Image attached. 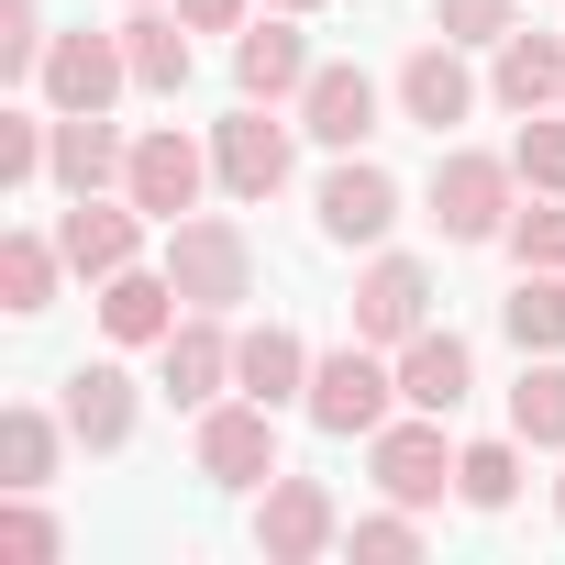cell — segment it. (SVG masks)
Returning <instances> with one entry per match:
<instances>
[{"instance_id":"6da1fadb","label":"cell","mask_w":565,"mask_h":565,"mask_svg":"<svg viewBox=\"0 0 565 565\" xmlns=\"http://www.w3.org/2000/svg\"><path fill=\"white\" fill-rule=\"evenodd\" d=\"M300 411H311L333 444H366L377 422H399V411H411V399H399V355H388V344H366V333H344V344L311 366V399H300Z\"/></svg>"},{"instance_id":"7a4b0ae2","label":"cell","mask_w":565,"mask_h":565,"mask_svg":"<svg viewBox=\"0 0 565 565\" xmlns=\"http://www.w3.org/2000/svg\"><path fill=\"white\" fill-rule=\"evenodd\" d=\"M167 277H178L189 311H244V300H255V244H244V222H222V211L167 222Z\"/></svg>"},{"instance_id":"3957f363","label":"cell","mask_w":565,"mask_h":565,"mask_svg":"<svg viewBox=\"0 0 565 565\" xmlns=\"http://www.w3.org/2000/svg\"><path fill=\"white\" fill-rule=\"evenodd\" d=\"M510 211H521V167L488 156V145H444V167H433V222H444V244H499Z\"/></svg>"},{"instance_id":"277c9868","label":"cell","mask_w":565,"mask_h":565,"mask_svg":"<svg viewBox=\"0 0 565 565\" xmlns=\"http://www.w3.org/2000/svg\"><path fill=\"white\" fill-rule=\"evenodd\" d=\"M222 167H211V145L200 134H178V122H156V134H134V167H122V200L167 233V222H189L200 211V189H211Z\"/></svg>"},{"instance_id":"5b68a950","label":"cell","mask_w":565,"mask_h":565,"mask_svg":"<svg viewBox=\"0 0 565 565\" xmlns=\"http://www.w3.org/2000/svg\"><path fill=\"white\" fill-rule=\"evenodd\" d=\"M333 543H344V510H333L322 477H289V466H277V477L255 488V554H266V565H322Z\"/></svg>"},{"instance_id":"8992f818","label":"cell","mask_w":565,"mask_h":565,"mask_svg":"<svg viewBox=\"0 0 565 565\" xmlns=\"http://www.w3.org/2000/svg\"><path fill=\"white\" fill-rule=\"evenodd\" d=\"M211 167L233 200H277L300 167V122H277V100H244L233 122H211Z\"/></svg>"},{"instance_id":"52a82bcc","label":"cell","mask_w":565,"mask_h":565,"mask_svg":"<svg viewBox=\"0 0 565 565\" xmlns=\"http://www.w3.org/2000/svg\"><path fill=\"white\" fill-rule=\"evenodd\" d=\"M189 466L211 488H266L277 477V411L266 399H211L200 433H189Z\"/></svg>"},{"instance_id":"ba28073f","label":"cell","mask_w":565,"mask_h":565,"mask_svg":"<svg viewBox=\"0 0 565 565\" xmlns=\"http://www.w3.org/2000/svg\"><path fill=\"white\" fill-rule=\"evenodd\" d=\"M455 455H466V444H444V411H411V422H377V433H366L377 499H411V510H433V499L455 488Z\"/></svg>"},{"instance_id":"9c48e42d","label":"cell","mask_w":565,"mask_h":565,"mask_svg":"<svg viewBox=\"0 0 565 565\" xmlns=\"http://www.w3.org/2000/svg\"><path fill=\"white\" fill-rule=\"evenodd\" d=\"M34 89H45V111H111L134 89V56H122V34H56Z\"/></svg>"},{"instance_id":"30bf717a","label":"cell","mask_w":565,"mask_h":565,"mask_svg":"<svg viewBox=\"0 0 565 565\" xmlns=\"http://www.w3.org/2000/svg\"><path fill=\"white\" fill-rule=\"evenodd\" d=\"M56 244H67V277H89V289H100V277H122V266H145V211L134 200H67L56 211Z\"/></svg>"},{"instance_id":"8fae6325","label":"cell","mask_w":565,"mask_h":565,"mask_svg":"<svg viewBox=\"0 0 565 565\" xmlns=\"http://www.w3.org/2000/svg\"><path fill=\"white\" fill-rule=\"evenodd\" d=\"M399 111H411L422 134H455V122L477 111V67H466L455 34H422V45L399 56Z\"/></svg>"},{"instance_id":"7c38bea8","label":"cell","mask_w":565,"mask_h":565,"mask_svg":"<svg viewBox=\"0 0 565 565\" xmlns=\"http://www.w3.org/2000/svg\"><path fill=\"white\" fill-rule=\"evenodd\" d=\"M156 388H167L178 411H211V399L233 388V333H222V311H178V333L156 344Z\"/></svg>"},{"instance_id":"4fadbf2b","label":"cell","mask_w":565,"mask_h":565,"mask_svg":"<svg viewBox=\"0 0 565 565\" xmlns=\"http://www.w3.org/2000/svg\"><path fill=\"white\" fill-rule=\"evenodd\" d=\"M311 34H300V12H266V23H244L233 34V89L244 100H300L311 89Z\"/></svg>"},{"instance_id":"5bb4252c","label":"cell","mask_w":565,"mask_h":565,"mask_svg":"<svg viewBox=\"0 0 565 565\" xmlns=\"http://www.w3.org/2000/svg\"><path fill=\"white\" fill-rule=\"evenodd\" d=\"M422 322H433V266H422V255H377V266L355 277V333L399 355Z\"/></svg>"},{"instance_id":"9a60e30c","label":"cell","mask_w":565,"mask_h":565,"mask_svg":"<svg viewBox=\"0 0 565 565\" xmlns=\"http://www.w3.org/2000/svg\"><path fill=\"white\" fill-rule=\"evenodd\" d=\"M388 222H399V178L377 156H344L322 178V244H388Z\"/></svg>"},{"instance_id":"2e32d148","label":"cell","mask_w":565,"mask_h":565,"mask_svg":"<svg viewBox=\"0 0 565 565\" xmlns=\"http://www.w3.org/2000/svg\"><path fill=\"white\" fill-rule=\"evenodd\" d=\"M122 167H134V145L111 134V111H56V156H45V178H56L67 200L122 189Z\"/></svg>"},{"instance_id":"e0dca14e","label":"cell","mask_w":565,"mask_h":565,"mask_svg":"<svg viewBox=\"0 0 565 565\" xmlns=\"http://www.w3.org/2000/svg\"><path fill=\"white\" fill-rule=\"evenodd\" d=\"M399 399H411V411H444V422H455V411L477 399V355H466V333L422 322V333L399 344Z\"/></svg>"},{"instance_id":"ac0fdd59","label":"cell","mask_w":565,"mask_h":565,"mask_svg":"<svg viewBox=\"0 0 565 565\" xmlns=\"http://www.w3.org/2000/svg\"><path fill=\"white\" fill-rule=\"evenodd\" d=\"M311 344L289 333V322H255V333H233V388L244 399H266V411H289V399H311Z\"/></svg>"},{"instance_id":"d6986e66","label":"cell","mask_w":565,"mask_h":565,"mask_svg":"<svg viewBox=\"0 0 565 565\" xmlns=\"http://www.w3.org/2000/svg\"><path fill=\"white\" fill-rule=\"evenodd\" d=\"M300 134L333 145V156H355V145L377 134V78H366V67H311V89H300Z\"/></svg>"},{"instance_id":"ffe728a7","label":"cell","mask_w":565,"mask_h":565,"mask_svg":"<svg viewBox=\"0 0 565 565\" xmlns=\"http://www.w3.org/2000/svg\"><path fill=\"white\" fill-rule=\"evenodd\" d=\"M56 411H67V433H78L89 455H122V444H134V411H145V399H134V377H122V366L100 355V366H67V399H56Z\"/></svg>"},{"instance_id":"44dd1931","label":"cell","mask_w":565,"mask_h":565,"mask_svg":"<svg viewBox=\"0 0 565 565\" xmlns=\"http://www.w3.org/2000/svg\"><path fill=\"white\" fill-rule=\"evenodd\" d=\"M178 311H189V300H178L167 266H122V277H100V333H111V344H167Z\"/></svg>"},{"instance_id":"7402d4cb","label":"cell","mask_w":565,"mask_h":565,"mask_svg":"<svg viewBox=\"0 0 565 565\" xmlns=\"http://www.w3.org/2000/svg\"><path fill=\"white\" fill-rule=\"evenodd\" d=\"M488 100L499 111H565V34H499Z\"/></svg>"},{"instance_id":"603a6c76","label":"cell","mask_w":565,"mask_h":565,"mask_svg":"<svg viewBox=\"0 0 565 565\" xmlns=\"http://www.w3.org/2000/svg\"><path fill=\"white\" fill-rule=\"evenodd\" d=\"M56 277H67V244L56 233H34V222H12L0 233V311H56Z\"/></svg>"},{"instance_id":"cb8c5ba5","label":"cell","mask_w":565,"mask_h":565,"mask_svg":"<svg viewBox=\"0 0 565 565\" xmlns=\"http://www.w3.org/2000/svg\"><path fill=\"white\" fill-rule=\"evenodd\" d=\"M122 56H134V89H145V100H178V89H189V23H178V12H156V0H134Z\"/></svg>"},{"instance_id":"d4e9b609","label":"cell","mask_w":565,"mask_h":565,"mask_svg":"<svg viewBox=\"0 0 565 565\" xmlns=\"http://www.w3.org/2000/svg\"><path fill=\"white\" fill-rule=\"evenodd\" d=\"M67 444H78V433H67V411H34V399H12V411H0V488H45Z\"/></svg>"},{"instance_id":"484cf974","label":"cell","mask_w":565,"mask_h":565,"mask_svg":"<svg viewBox=\"0 0 565 565\" xmlns=\"http://www.w3.org/2000/svg\"><path fill=\"white\" fill-rule=\"evenodd\" d=\"M499 333H510L521 355H565V266H521V277H510Z\"/></svg>"},{"instance_id":"4316f807","label":"cell","mask_w":565,"mask_h":565,"mask_svg":"<svg viewBox=\"0 0 565 565\" xmlns=\"http://www.w3.org/2000/svg\"><path fill=\"white\" fill-rule=\"evenodd\" d=\"M510 433L565 455V355H521V388H510Z\"/></svg>"},{"instance_id":"83f0119b","label":"cell","mask_w":565,"mask_h":565,"mask_svg":"<svg viewBox=\"0 0 565 565\" xmlns=\"http://www.w3.org/2000/svg\"><path fill=\"white\" fill-rule=\"evenodd\" d=\"M521 455H532L521 433L466 444V455H455V499H466V510H510V499H521Z\"/></svg>"},{"instance_id":"f1b7e54d","label":"cell","mask_w":565,"mask_h":565,"mask_svg":"<svg viewBox=\"0 0 565 565\" xmlns=\"http://www.w3.org/2000/svg\"><path fill=\"white\" fill-rule=\"evenodd\" d=\"M56 156V111H0V189H34Z\"/></svg>"},{"instance_id":"f546056e","label":"cell","mask_w":565,"mask_h":565,"mask_svg":"<svg viewBox=\"0 0 565 565\" xmlns=\"http://www.w3.org/2000/svg\"><path fill=\"white\" fill-rule=\"evenodd\" d=\"M510 167H521V189H565V111H521Z\"/></svg>"},{"instance_id":"4dcf8cb0","label":"cell","mask_w":565,"mask_h":565,"mask_svg":"<svg viewBox=\"0 0 565 565\" xmlns=\"http://www.w3.org/2000/svg\"><path fill=\"white\" fill-rule=\"evenodd\" d=\"M521 266H565V189H532V211H510V233H499Z\"/></svg>"},{"instance_id":"1f68e13d","label":"cell","mask_w":565,"mask_h":565,"mask_svg":"<svg viewBox=\"0 0 565 565\" xmlns=\"http://www.w3.org/2000/svg\"><path fill=\"white\" fill-rule=\"evenodd\" d=\"M344 543H355L366 565H411V554H422V510H411V499H388V510H366Z\"/></svg>"},{"instance_id":"d6a6232c","label":"cell","mask_w":565,"mask_h":565,"mask_svg":"<svg viewBox=\"0 0 565 565\" xmlns=\"http://www.w3.org/2000/svg\"><path fill=\"white\" fill-rule=\"evenodd\" d=\"M0 554H34V565H45V554H67V532H56V510H45L34 488L0 499Z\"/></svg>"},{"instance_id":"836d02e7","label":"cell","mask_w":565,"mask_h":565,"mask_svg":"<svg viewBox=\"0 0 565 565\" xmlns=\"http://www.w3.org/2000/svg\"><path fill=\"white\" fill-rule=\"evenodd\" d=\"M45 0H0V78H34L45 67Z\"/></svg>"},{"instance_id":"e575fe53","label":"cell","mask_w":565,"mask_h":565,"mask_svg":"<svg viewBox=\"0 0 565 565\" xmlns=\"http://www.w3.org/2000/svg\"><path fill=\"white\" fill-rule=\"evenodd\" d=\"M433 34H455V45H499V34H521V0H433Z\"/></svg>"},{"instance_id":"d590c367","label":"cell","mask_w":565,"mask_h":565,"mask_svg":"<svg viewBox=\"0 0 565 565\" xmlns=\"http://www.w3.org/2000/svg\"><path fill=\"white\" fill-rule=\"evenodd\" d=\"M178 23H189V34H244L255 0H178Z\"/></svg>"},{"instance_id":"8d00e7d4","label":"cell","mask_w":565,"mask_h":565,"mask_svg":"<svg viewBox=\"0 0 565 565\" xmlns=\"http://www.w3.org/2000/svg\"><path fill=\"white\" fill-rule=\"evenodd\" d=\"M266 12H322V0H266Z\"/></svg>"},{"instance_id":"74e56055","label":"cell","mask_w":565,"mask_h":565,"mask_svg":"<svg viewBox=\"0 0 565 565\" xmlns=\"http://www.w3.org/2000/svg\"><path fill=\"white\" fill-rule=\"evenodd\" d=\"M554 521H565V477H554Z\"/></svg>"}]
</instances>
